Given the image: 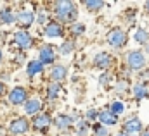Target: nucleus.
<instances>
[{
    "label": "nucleus",
    "mask_w": 149,
    "mask_h": 136,
    "mask_svg": "<svg viewBox=\"0 0 149 136\" xmlns=\"http://www.w3.org/2000/svg\"><path fill=\"white\" fill-rule=\"evenodd\" d=\"M54 12L57 14V17L63 21V23H73L78 16V9L73 2L70 0H59L54 3Z\"/></svg>",
    "instance_id": "obj_1"
},
{
    "label": "nucleus",
    "mask_w": 149,
    "mask_h": 136,
    "mask_svg": "<svg viewBox=\"0 0 149 136\" xmlns=\"http://www.w3.org/2000/svg\"><path fill=\"white\" fill-rule=\"evenodd\" d=\"M28 129H30V122H28V119H24V117L14 119V121L10 122V126H9V133H10V136L26 135Z\"/></svg>",
    "instance_id": "obj_2"
},
{
    "label": "nucleus",
    "mask_w": 149,
    "mask_h": 136,
    "mask_svg": "<svg viewBox=\"0 0 149 136\" xmlns=\"http://www.w3.org/2000/svg\"><path fill=\"white\" fill-rule=\"evenodd\" d=\"M127 62H128V67L130 69L139 71V69L144 67V64H146V57H144V54H142L141 50H134V52L128 54Z\"/></svg>",
    "instance_id": "obj_3"
},
{
    "label": "nucleus",
    "mask_w": 149,
    "mask_h": 136,
    "mask_svg": "<svg viewBox=\"0 0 149 136\" xmlns=\"http://www.w3.org/2000/svg\"><path fill=\"white\" fill-rule=\"evenodd\" d=\"M108 43H109L111 47H116V48L123 47V45L127 43V34H125V31L120 30V28L111 30V31L108 33Z\"/></svg>",
    "instance_id": "obj_4"
},
{
    "label": "nucleus",
    "mask_w": 149,
    "mask_h": 136,
    "mask_svg": "<svg viewBox=\"0 0 149 136\" xmlns=\"http://www.w3.org/2000/svg\"><path fill=\"white\" fill-rule=\"evenodd\" d=\"M9 102L12 103V105H23V103H26L28 102V91L24 88H21V86L12 88L9 91Z\"/></svg>",
    "instance_id": "obj_5"
},
{
    "label": "nucleus",
    "mask_w": 149,
    "mask_h": 136,
    "mask_svg": "<svg viewBox=\"0 0 149 136\" xmlns=\"http://www.w3.org/2000/svg\"><path fill=\"white\" fill-rule=\"evenodd\" d=\"M38 60L45 66V64H54L56 60V48L50 45H43L38 50Z\"/></svg>",
    "instance_id": "obj_6"
},
{
    "label": "nucleus",
    "mask_w": 149,
    "mask_h": 136,
    "mask_svg": "<svg viewBox=\"0 0 149 136\" xmlns=\"http://www.w3.org/2000/svg\"><path fill=\"white\" fill-rule=\"evenodd\" d=\"M14 41L21 50H28V48L33 47V38L28 31H17L14 34Z\"/></svg>",
    "instance_id": "obj_7"
},
{
    "label": "nucleus",
    "mask_w": 149,
    "mask_h": 136,
    "mask_svg": "<svg viewBox=\"0 0 149 136\" xmlns=\"http://www.w3.org/2000/svg\"><path fill=\"white\" fill-rule=\"evenodd\" d=\"M66 78H68V67L66 66L56 64L54 67L50 69V79H52V83H59V81H63Z\"/></svg>",
    "instance_id": "obj_8"
},
{
    "label": "nucleus",
    "mask_w": 149,
    "mask_h": 136,
    "mask_svg": "<svg viewBox=\"0 0 149 136\" xmlns=\"http://www.w3.org/2000/svg\"><path fill=\"white\" fill-rule=\"evenodd\" d=\"M16 21H17L19 26L28 28V26L33 24V21H35V14H33V10H21V12L16 16Z\"/></svg>",
    "instance_id": "obj_9"
},
{
    "label": "nucleus",
    "mask_w": 149,
    "mask_h": 136,
    "mask_svg": "<svg viewBox=\"0 0 149 136\" xmlns=\"http://www.w3.org/2000/svg\"><path fill=\"white\" fill-rule=\"evenodd\" d=\"M111 62H113V57L108 52H99L94 57V64H95V67H99V69H108L111 66Z\"/></svg>",
    "instance_id": "obj_10"
},
{
    "label": "nucleus",
    "mask_w": 149,
    "mask_h": 136,
    "mask_svg": "<svg viewBox=\"0 0 149 136\" xmlns=\"http://www.w3.org/2000/svg\"><path fill=\"white\" fill-rule=\"evenodd\" d=\"M50 122H52V119H50L49 114H38V115H35V119H33V128L35 129H40V131H45L50 126Z\"/></svg>",
    "instance_id": "obj_11"
},
{
    "label": "nucleus",
    "mask_w": 149,
    "mask_h": 136,
    "mask_svg": "<svg viewBox=\"0 0 149 136\" xmlns=\"http://www.w3.org/2000/svg\"><path fill=\"white\" fill-rule=\"evenodd\" d=\"M45 36L47 38H61V36H64L63 26L59 23H49L45 26Z\"/></svg>",
    "instance_id": "obj_12"
},
{
    "label": "nucleus",
    "mask_w": 149,
    "mask_h": 136,
    "mask_svg": "<svg viewBox=\"0 0 149 136\" xmlns=\"http://www.w3.org/2000/svg\"><path fill=\"white\" fill-rule=\"evenodd\" d=\"M123 129H125V133H139L142 129V122H141V119L132 117L123 124Z\"/></svg>",
    "instance_id": "obj_13"
},
{
    "label": "nucleus",
    "mask_w": 149,
    "mask_h": 136,
    "mask_svg": "<svg viewBox=\"0 0 149 136\" xmlns=\"http://www.w3.org/2000/svg\"><path fill=\"white\" fill-rule=\"evenodd\" d=\"M42 107H43V102L40 98H30L24 105V112L26 114H37L42 110Z\"/></svg>",
    "instance_id": "obj_14"
},
{
    "label": "nucleus",
    "mask_w": 149,
    "mask_h": 136,
    "mask_svg": "<svg viewBox=\"0 0 149 136\" xmlns=\"http://www.w3.org/2000/svg\"><path fill=\"white\" fill-rule=\"evenodd\" d=\"M99 121H101L104 126H114V124L118 122L116 115L113 114L111 110H102V112H99Z\"/></svg>",
    "instance_id": "obj_15"
},
{
    "label": "nucleus",
    "mask_w": 149,
    "mask_h": 136,
    "mask_svg": "<svg viewBox=\"0 0 149 136\" xmlns=\"http://www.w3.org/2000/svg\"><path fill=\"white\" fill-rule=\"evenodd\" d=\"M42 71H43V64H42L40 60H31V62H28V66H26V72H28L30 78H33V76H37V74H42Z\"/></svg>",
    "instance_id": "obj_16"
},
{
    "label": "nucleus",
    "mask_w": 149,
    "mask_h": 136,
    "mask_svg": "<svg viewBox=\"0 0 149 136\" xmlns=\"http://www.w3.org/2000/svg\"><path fill=\"white\" fill-rule=\"evenodd\" d=\"M0 21L5 23V24H14L16 23V16H14V12H12L10 7H3L0 10Z\"/></svg>",
    "instance_id": "obj_17"
},
{
    "label": "nucleus",
    "mask_w": 149,
    "mask_h": 136,
    "mask_svg": "<svg viewBox=\"0 0 149 136\" xmlns=\"http://www.w3.org/2000/svg\"><path fill=\"white\" fill-rule=\"evenodd\" d=\"M59 93H61V86H59V83H50V84L47 86V97H49L50 100L57 98Z\"/></svg>",
    "instance_id": "obj_18"
},
{
    "label": "nucleus",
    "mask_w": 149,
    "mask_h": 136,
    "mask_svg": "<svg viewBox=\"0 0 149 136\" xmlns=\"http://www.w3.org/2000/svg\"><path fill=\"white\" fill-rule=\"evenodd\" d=\"M56 124H57V128L66 129V128L73 126V117H71V115H59L57 121H56Z\"/></svg>",
    "instance_id": "obj_19"
},
{
    "label": "nucleus",
    "mask_w": 149,
    "mask_h": 136,
    "mask_svg": "<svg viewBox=\"0 0 149 136\" xmlns=\"http://www.w3.org/2000/svg\"><path fill=\"white\" fill-rule=\"evenodd\" d=\"M134 97H135L137 100H142V98H146V97H148V90H146V86H142V84H137V86H134Z\"/></svg>",
    "instance_id": "obj_20"
},
{
    "label": "nucleus",
    "mask_w": 149,
    "mask_h": 136,
    "mask_svg": "<svg viewBox=\"0 0 149 136\" xmlns=\"http://www.w3.org/2000/svg\"><path fill=\"white\" fill-rule=\"evenodd\" d=\"M134 38H135L137 43H148L149 41V34H148L146 30H137L135 34H134Z\"/></svg>",
    "instance_id": "obj_21"
},
{
    "label": "nucleus",
    "mask_w": 149,
    "mask_h": 136,
    "mask_svg": "<svg viewBox=\"0 0 149 136\" xmlns=\"http://www.w3.org/2000/svg\"><path fill=\"white\" fill-rule=\"evenodd\" d=\"M83 3H85V7H87L88 10H99V9L104 7V2H101V0H87V2H83Z\"/></svg>",
    "instance_id": "obj_22"
},
{
    "label": "nucleus",
    "mask_w": 149,
    "mask_h": 136,
    "mask_svg": "<svg viewBox=\"0 0 149 136\" xmlns=\"http://www.w3.org/2000/svg\"><path fill=\"white\" fill-rule=\"evenodd\" d=\"M73 48H74V43L70 40V41H64L63 45H61V48H59V54L61 55H70L71 52H73Z\"/></svg>",
    "instance_id": "obj_23"
},
{
    "label": "nucleus",
    "mask_w": 149,
    "mask_h": 136,
    "mask_svg": "<svg viewBox=\"0 0 149 136\" xmlns=\"http://www.w3.org/2000/svg\"><path fill=\"white\" fill-rule=\"evenodd\" d=\"M87 131H88V122H87V121H80V122H78L76 135L78 136H87Z\"/></svg>",
    "instance_id": "obj_24"
},
{
    "label": "nucleus",
    "mask_w": 149,
    "mask_h": 136,
    "mask_svg": "<svg viewBox=\"0 0 149 136\" xmlns=\"http://www.w3.org/2000/svg\"><path fill=\"white\" fill-rule=\"evenodd\" d=\"M85 31V26L81 24V23H74V24H71V34L73 36H78V34H81Z\"/></svg>",
    "instance_id": "obj_25"
},
{
    "label": "nucleus",
    "mask_w": 149,
    "mask_h": 136,
    "mask_svg": "<svg viewBox=\"0 0 149 136\" xmlns=\"http://www.w3.org/2000/svg\"><path fill=\"white\" fill-rule=\"evenodd\" d=\"M125 110V105L121 102H113L111 103V112L114 114V115H118V114H121Z\"/></svg>",
    "instance_id": "obj_26"
},
{
    "label": "nucleus",
    "mask_w": 149,
    "mask_h": 136,
    "mask_svg": "<svg viewBox=\"0 0 149 136\" xmlns=\"http://www.w3.org/2000/svg\"><path fill=\"white\" fill-rule=\"evenodd\" d=\"M94 136H108V129L104 126H94Z\"/></svg>",
    "instance_id": "obj_27"
},
{
    "label": "nucleus",
    "mask_w": 149,
    "mask_h": 136,
    "mask_svg": "<svg viewBox=\"0 0 149 136\" xmlns=\"http://www.w3.org/2000/svg\"><path fill=\"white\" fill-rule=\"evenodd\" d=\"M87 119H88V121H95V119H99V112H97L95 109L87 110Z\"/></svg>",
    "instance_id": "obj_28"
},
{
    "label": "nucleus",
    "mask_w": 149,
    "mask_h": 136,
    "mask_svg": "<svg viewBox=\"0 0 149 136\" xmlns=\"http://www.w3.org/2000/svg\"><path fill=\"white\" fill-rule=\"evenodd\" d=\"M37 21H38V24H45V21H47V16H45V12H38Z\"/></svg>",
    "instance_id": "obj_29"
},
{
    "label": "nucleus",
    "mask_w": 149,
    "mask_h": 136,
    "mask_svg": "<svg viewBox=\"0 0 149 136\" xmlns=\"http://www.w3.org/2000/svg\"><path fill=\"white\" fill-rule=\"evenodd\" d=\"M108 78H109V76L102 74V76H101V84H106V83H108Z\"/></svg>",
    "instance_id": "obj_30"
},
{
    "label": "nucleus",
    "mask_w": 149,
    "mask_h": 136,
    "mask_svg": "<svg viewBox=\"0 0 149 136\" xmlns=\"http://www.w3.org/2000/svg\"><path fill=\"white\" fill-rule=\"evenodd\" d=\"M3 93H5V84H3V83H0V97H2Z\"/></svg>",
    "instance_id": "obj_31"
},
{
    "label": "nucleus",
    "mask_w": 149,
    "mask_h": 136,
    "mask_svg": "<svg viewBox=\"0 0 149 136\" xmlns=\"http://www.w3.org/2000/svg\"><path fill=\"white\" fill-rule=\"evenodd\" d=\"M142 136H149V129H146V131L142 133Z\"/></svg>",
    "instance_id": "obj_32"
},
{
    "label": "nucleus",
    "mask_w": 149,
    "mask_h": 136,
    "mask_svg": "<svg viewBox=\"0 0 149 136\" xmlns=\"http://www.w3.org/2000/svg\"><path fill=\"white\" fill-rule=\"evenodd\" d=\"M114 136H127L125 133H118V135H114Z\"/></svg>",
    "instance_id": "obj_33"
},
{
    "label": "nucleus",
    "mask_w": 149,
    "mask_h": 136,
    "mask_svg": "<svg viewBox=\"0 0 149 136\" xmlns=\"http://www.w3.org/2000/svg\"><path fill=\"white\" fill-rule=\"evenodd\" d=\"M2 59H3V55H2V50H0V62H2Z\"/></svg>",
    "instance_id": "obj_34"
},
{
    "label": "nucleus",
    "mask_w": 149,
    "mask_h": 136,
    "mask_svg": "<svg viewBox=\"0 0 149 136\" xmlns=\"http://www.w3.org/2000/svg\"><path fill=\"white\" fill-rule=\"evenodd\" d=\"M146 9L149 10V2H146Z\"/></svg>",
    "instance_id": "obj_35"
},
{
    "label": "nucleus",
    "mask_w": 149,
    "mask_h": 136,
    "mask_svg": "<svg viewBox=\"0 0 149 136\" xmlns=\"http://www.w3.org/2000/svg\"><path fill=\"white\" fill-rule=\"evenodd\" d=\"M148 52H149V45H148Z\"/></svg>",
    "instance_id": "obj_36"
},
{
    "label": "nucleus",
    "mask_w": 149,
    "mask_h": 136,
    "mask_svg": "<svg viewBox=\"0 0 149 136\" xmlns=\"http://www.w3.org/2000/svg\"><path fill=\"white\" fill-rule=\"evenodd\" d=\"M0 23H2V21H0Z\"/></svg>",
    "instance_id": "obj_37"
}]
</instances>
